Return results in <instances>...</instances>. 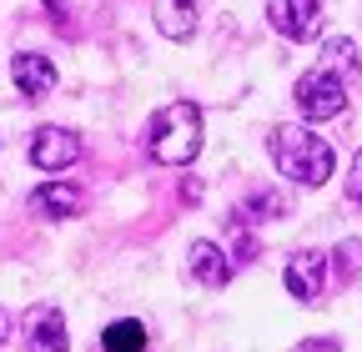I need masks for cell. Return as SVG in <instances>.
Wrapping results in <instances>:
<instances>
[{
	"mask_svg": "<svg viewBox=\"0 0 362 352\" xmlns=\"http://www.w3.org/2000/svg\"><path fill=\"white\" fill-rule=\"evenodd\" d=\"M297 106L307 121H332L347 111V81L332 71V66H317L297 81Z\"/></svg>",
	"mask_w": 362,
	"mask_h": 352,
	"instance_id": "cell-3",
	"label": "cell"
},
{
	"mask_svg": "<svg viewBox=\"0 0 362 352\" xmlns=\"http://www.w3.org/2000/svg\"><path fill=\"white\" fill-rule=\"evenodd\" d=\"M292 352H342V347H337V337H307V342H297Z\"/></svg>",
	"mask_w": 362,
	"mask_h": 352,
	"instance_id": "cell-16",
	"label": "cell"
},
{
	"mask_svg": "<svg viewBox=\"0 0 362 352\" xmlns=\"http://www.w3.org/2000/svg\"><path fill=\"white\" fill-rule=\"evenodd\" d=\"M267 16H272V30L287 40H312L322 30V6L317 0H272Z\"/></svg>",
	"mask_w": 362,
	"mask_h": 352,
	"instance_id": "cell-4",
	"label": "cell"
},
{
	"mask_svg": "<svg viewBox=\"0 0 362 352\" xmlns=\"http://www.w3.org/2000/svg\"><path fill=\"white\" fill-rule=\"evenodd\" d=\"M192 277L202 282V287H226L232 282V257H226L216 242H192Z\"/></svg>",
	"mask_w": 362,
	"mask_h": 352,
	"instance_id": "cell-8",
	"label": "cell"
},
{
	"mask_svg": "<svg viewBox=\"0 0 362 352\" xmlns=\"http://www.w3.org/2000/svg\"><path fill=\"white\" fill-rule=\"evenodd\" d=\"M45 6H51V16H61V0H45Z\"/></svg>",
	"mask_w": 362,
	"mask_h": 352,
	"instance_id": "cell-19",
	"label": "cell"
},
{
	"mask_svg": "<svg viewBox=\"0 0 362 352\" xmlns=\"http://www.w3.org/2000/svg\"><path fill=\"white\" fill-rule=\"evenodd\" d=\"M11 76H16V86H21V96H30V101H40V96L56 91V66L45 61V56H35V51H21V56L11 61Z\"/></svg>",
	"mask_w": 362,
	"mask_h": 352,
	"instance_id": "cell-7",
	"label": "cell"
},
{
	"mask_svg": "<svg viewBox=\"0 0 362 352\" xmlns=\"http://www.w3.org/2000/svg\"><path fill=\"white\" fill-rule=\"evenodd\" d=\"M156 30L166 40H187L197 30V0H161L156 6Z\"/></svg>",
	"mask_w": 362,
	"mask_h": 352,
	"instance_id": "cell-10",
	"label": "cell"
},
{
	"mask_svg": "<svg viewBox=\"0 0 362 352\" xmlns=\"http://www.w3.org/2000/svg\"><path fill=\"white\" fill-rule=\"evenodd\" d=\"M30 352H71L61 307H35V317H30Z\"/></svg>",
	"mask_w": 362,
	"mask_h": 352,
	"instance_id": "cell-9",
	"label": "cell"
},
{
	"mask_svg": "<svg viewBox=\"0 0 362 352\" xmlns=\"http://www.w3.org/2000/svg\"><path fill=\"white\" fill-rule=\"evenodd\" d=\"M322 66H332L337 76H342V71H357V46H352V40H342V35L327 40V46H322Z\"/></svg>",
	"mask_w": 362,
	"mask_h": 352,
	"instance_id": "cell-14",
	"label": "cell"
},
{
	"mask_svg": "<svg viewBox=\"0 0 362 352\" xmlns=\"http://www.w3.org/2000/svg\"><path fill=\"white\" fill-rule=\"evenodd\" d=\"M101 347H106V352H146V327L136 322V317L111 322V327L101 332Z\"/></svg>",
	"mask_w": 362,
	"mask_h": 352,
	"instance_id": "cell-12",
	"label": "cell"
},
{
	"mask_svg": "<svg viewBox=\"0 0 362 352\" xmlns=\"http://www.w3.org/2000/svg\"><path fill=\"white\" fill-rule=\"evenodd\" d=\"M282 211H287V196L282 192H252L247 206H242L247 222H267V216H282Z\"/></svg>",
	"mask_w": 362,
	"mask_h": 352,
	"instance_id": "cell-13",
	"label": "cell"
},
{
	"mask_svg": "<svg viewBox=\"0 0 362 352\" xmlns=\"http://www.w3.org/2000/svg\"><path fill=\"white\" fill-rule=\"evenodd\" d=\"M76 156H81V141L71 136L66 126H40L35 136H30V161L40 171H66Z\"/></svg>",
	"mask_w": 362,
	"mask_h": 352,
	"instance_id": "cell-5",
	"label": "cell"
},
{
	"mask_svg": "<svg viewBox=\"0 0 362 352\" xmlns=\"http://www.w3.org/2000/svg\"><path fill=\"white\" fill-rule=\"evenodd\" d=\"M337 267H342V277H357L362 272V237H347L337 247Z\"/></svg>",
	"mask_w": 362,
	"mask_h": 352,
	"instance_id": "cell-15",
	"label": "cell"
},
{
	"mask_svg": "<svg viewBox=\"0 0 362 352\" xmlns=\"http://www.w3.org/2000/svg\"><path fill=\"white\" fill-rule=\"evenodd\" d=\"M282 282H287V292H292L297 302H317V297H322V287H327V257H322V252H297V257L287 262Z\"/></svg>",
	"mask_w": 362,
	"mask_h": 352,
	"instance_id": "cell-6",
	"label": "cell"
},
{
	"mask_svg": "<svg viewBox=\"0 0 362 352\" xmlns=\"http://www.w3.org/2000/svg\"><path fill=\"white\" fill-rule=\"evenodd\" d=\"M146 151H151V161H161V166H187V161H197V151H202V106H192V101L161 106V111L151 116V126H146Z\"/></svg>",
	"mask_w": 362,
	"mask_h": 352,
	"instance_id": "cell-1",
	"label": "cell"
},
{
	"mask_svg": "<svg viewBox=\"0 0 362 352\" xmlns=\"http://www.w3.org/2000/svg\"><path fill=\"white\" fill-rule=\"evenodd\" d=\"M272 161L297 187H322L332 176V146L307 126H272Z\"/></svg>",
	"mask_w": 362,
	"mask_h": 352,
	"instance_id": "cell-2",
	"label": "cell"
},
{
	"mask_svg": "<svg viewBox=\"0 0 362 352\" xmlns=\"http://www.w3.org/2000/svg\"><path fill=\"white\" fill-rule=\"evenodd\" d=\"M347 196L362 206V151H357V161H352V176H347Z\"/></svg>",
	"mask_w": 362,
	"mask_h": 352,
	"instance_id": "cell-17",
	"label": "cell"
},
{
	"mask_svg": "<svg viewBox=\"0 0 362 352\" xmlns=\"http://www.w3.org/2000/svg\"><path fill=\"white\" fill-rule=\"evenodd\" d=\"M30 206H35L40 216H76V211H81V192L66 187V182H45V187L30 192Z\"/></svg>",
	"mask_w": 362,
	"mask_h": 352,
	"instance_id": "cell-11",
	"label": "cell"
},
{
	"mask_svg": "<svg viewBox=\"0 0 362 352\" xmlns=\"http://www.w3.org/2000/svg\"><path fill=\"white\" fill-rule=\"evenodd\" d=\"M6 337H11V312L0 307V347H6Z\"/></svg>",
	"mask_w": 362,
	"mask_h": 352,
	"instance_id": "cell-18",
	"label": "cell"
}]
</instances>
